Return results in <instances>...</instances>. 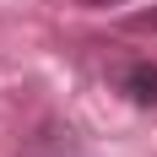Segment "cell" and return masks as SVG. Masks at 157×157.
<instances>
[{"mask_svg": "<svg viewBox=\"0 0 157 157\" xmlns=\"http://www.w3.org/2000/svg\"><path fill=\"white\" fill-rule=\"evenodd\" d=\"M119 92H125L130 103H141V109H157V65L152 60L119 65Z\"/></svg>", "mask_w": 157, "mask_h": 157, "instance_id": "obj_1", "label": "cell"}, {"mask_svg": "<svg viewBox=\"0 0 157 157\" xmlns=\"http://www.w3.org/2000/svg\"><path fill=\"white\" fill-rule=\"evenodd\" d=\"M130 33H152V38H157V11H141V16H130Z\"/></svg>", "mask_w": 157, "mask_h": 157, "instance_id": "obj_2", "label": "cell"}, {"mask_svg": "<svg viewBox=\"0 0 157 157\" xmlns=\"http://www.w3.org/2000/svg\"><path fill=\"white\" fill-rule=\"evenodd\" d=\"M81 6H119V0H81Z\"/></svg>", "mask_w": 157, "mask_h": 157, "instance_id": "obj_3", "label": "cell"}]
</instances>
